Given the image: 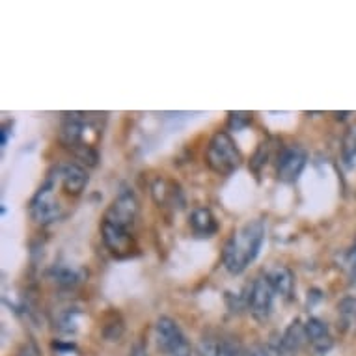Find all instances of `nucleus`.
Segmentation results:
<instances>
[{
	"label": "nucleus",
	"instance_id": "f257e3e1",
	"mask_svg": "<svg viewBox=\"0 0 356 356\" xmlns=\"http://www.w3.org/2000/svg\"><path fill=\"white\" fill-rule=\"evenodd\" d=\"M263 239H265V224L261 218L246 222L245 226L234 232L222 252V263L229 275H241L256 259L261 250Z\"/></svg>",
	"mask_w": 356,
	"mask_h": 356
},
{
	"label": "nucleus",
	"instance_id": "f03ea898",
	"mask_svg": "<svg viewBox=\"0 0 356 356\" xmlns=\"http://www.w3.org/2000/svg\"><path fill=\"white\" fill-rule=\"evenodd\" d=\"M205 161H207L213 172L220 175H229L241 166L243 155H241L239 147H237L234 138L226 131H218L209 140Z\"/></svg>",
	"mask_w": 356,
	"mask_h": 356
},
{
	"label": "nucleus",
	"instance_id": "7ed1b4c3",
	"mask_svg": "<svg viewBox=\"0 0 356 356\" xmlns=\"http://www.w3.org/2000/svg\"><path fill=\"white\" fill-rule=\"evenodd\" d=\"M56 183H58V174L49 175L45 185H41L40 191L30 202V215L40 224H49V222L58 220L62 216V204L54 194Z\"/></svg>",
	"mask_w": 356,
	"mask_h": 356
},
{
	"label": "nucleus",
	"instance_id": "20e7f679",
	"mask_svg": "<svg viewBox=\"0 0 356 356\" xmlns=\"http://www.w3.org/2000/svg\"><path fill=\"white\" fill-rule=\"evenodd\" d=\"M155 338L159 350L166 356H191V345L174 319L161 317L155 325Z\"/></svg>",
	"mask_w": 356,
	"mask_h": 356
},
{
	"label": "nucleus",
	"instance_id": "39448f33",
	"mask_svg": "<svg viewBox=\"0 0 356 356\" xmlns=\"http://www.w3.org/2000/svg\"><path fill=\"white\" fill-rule=\"evenodd\" d=\"M138 211H140V205H138L135 193L133 191H122L116 198L112 200V204L108 205L103 220L111 222V224L120 226V228L133 229L136 218H138Z\"/></svg>",
	"mask_w": 356,
	"mask_h": 356
},
{
	"label": "nucleus",
	"instance_id": "423d86ee",
	"mask_svg": "<svg viewBox=\"0 0 356 356\" xmlns=\"http://www.w3.org/2000/svg\"><path fill=\"white\" fill-rule=\"evenodd\" d=\"M273 298H275V289L265 276H259L248 286V291L245 295L246 308L250 309V314L257 321H265L270 316Z\"/></svg>",
	"mask_w": 356,
	"mask_h": 356
},
{
	"label": "nucleus",
	"instance_id": "0eeeda50",
	"mask_svg": "<svg viewBox=\"0 0 356 356\" xmlns=\"http://www.w3.org/2000/svg\"><path fill=\"white\" fill-rule=\"evenodd\" d=\"M308 155L300 146H286L278 155L276 175L284 183H295L302 174Z\"/></svg>",
	"mask_w": 356,
	"mask_h": 356
},
{
	"label": "nucleus",
	"instance_id": "6e6552de",
	"mask_svg": "<svg viewBox=\"0 0 356 356\" xmlns=\"http://www.w3.org/2000/svg\"><path fill=\"white\" fill-rule=\"evenodd\" d=\"M101 235H103L106 248L116 257H127L136 250L135 237L131 234V229L120 228V226H114L111 222L103 220Z\"/></svg>",
	"mask_w": 356,
	"mask_h": 356
},
{
	"label": "nucleus",
	"instance_id": "1a4fd4ad",
	"mask_svg": "<svg viewBox=\"0 0 356 356\" xmlns=\"http://www.w3.org/2000/svg\"><path fill=\"white\" fill-rule=\"evenodd\" d=\"M56 174H58L60 185L67 196H81L90 181L86 168H82L81 164H64L56 170Z\"/></svg>",
	"mask_w": 356,
	"mask_h": 356
},
{
	"label": "nucleus",
	"instance_id": "9d476101",
	"mask_svg": "<svg viewBox=\"0 0 356 356\" xmlns=\"http://www.w3.org/2000/svg\"><path fill=\"white\" fill-rule=\"evenodd\" d=\"M304 330H306V338H308L312 349L319 353V355H327L328 350L332 349V336L328 332L327 323L319 321L316 317H309L306 325H304Z\"/></svg>",
	"mask_w": 356,
	"mask_h": 356
},
{
	"label": "nucleus",
	"instance_id": "9b49d317",
	"mask_svg": "<svg viewBox=\"0 0 356 356\" xmlns=\"http://www.w3.org/2000/svg\"><path fill=\"white\" fill-rule=\"evenodd\" d=\"M308 341L306 338V330H304V325L300 321H293L289 327L286 328V332L278 341V353L282 356H293L297 355L300 347Z\"/></svg>",
	"mask_w": 356,
	"mask_h": 356
},
{
	"label": "nucleus",
	"instance_id": "f8f14e48",
	"mask_svg": "<svg viewBox=\"0 0 356 356\" xmlns=\"http://www.w3.org/2000/svg\"><path fill=\"white\" fill-rule=\"evenodd\" d=\"M153 198L163 207H181L183 194L179 185L170 179H157L153 183Z\"/></svg>",
	"mask_w": 356,
	"mask_h": 356
},
{
	"label": "nucleus",
	"instance_id": "ddd939ff",
	"mask_svg": "<svg viewBox=\"0 0 356 356\" xmlns=\"http://www.w3.org/2000/svg\"><path fill=\"white\" fill-rule=\"evenodd\" d=\"M191 228H193L194 237H198V239H209V237H213L218 232V224H216V218L213 216V213L209 209L198 207L191 215Z\"/></svg>",
	"mask_w": 356,
	"mask_h": 356
},
{
	"label": "nucleus",
	"instance_id": "4468645a",
	"mask_svg": "<svg viewBox=\"0 0 356 356\" xmlns=\"http://www.w3.org/2000/svg\"><path fill=\"white\" fill-rule=\"evenodd\" d=\"M265 278L269 280V284L273 286L275 293H280L284 297H291L293 286H295V278H293V273L284 265H278L275 269H270Z\"/></svg>",
	"mask_w": 356,
	"mask_h": 356
},
{
	"label": "nucleus",
	"instance_id": "2eb2a0df",
	"mask_svg": "<svg viewBox=\"0 0 356 356\" xmlns=\"http://www.w3.org/2000/svg\"><path fill=\"white\" fill-rule=\"evenodd\" d=\"M338 316L343 328L356 330V298L347 297L338 304Z\"/></svg>",
	"mask_w": 356,
	"mask_h": 356
},
{
	"label": "nucleus",
	"instance_id": "dca6fc26",
	"mask_svg": "<svg viewBox=\"0 0 356 356\" xmlns=\"http://www.w3.org/2000/svg\"><path fill=\"white\" fill-rule=\"evenodd\" d=\"M196 355H198V356H222L220 343H216L215 339L204 338L198 343Z\"/></svg>",
	"mask_w": 356,
	"mask_h": 356
},
{
	"label": "nucleus",
	"instance_id": "f3484780",
	"mask_svg": "<svg viewBox=\"0 0 356 356\" xmlns=\"http://www.w3.org/2000/svg\"><path fill=\"white\" fill-rule=\"evenodd\" d=\"M345 270H347V278H349V286L356 287V245L347 252L345 256Z\"/></svg>",
	"mask_w": 356,
	"mask_h": 356
},
{
	"label": "nucleus",
	"instance_id": "a211bd4d",
	"mask_svg": "<svg viewBox=\"0 0 356 356\" xmlns=\"http://www.w3.org/2000/svg\"><path fill=\"white\" fill-rule=\"evenodd\" d=\"M343 159L347 164H353V161L356 163V135L355 133H349V136L345 138Z\"/></svg>",
	"mask_w": 356,
	"mask_h": 356
},
{
	"label": "nucleus",
	"instance_id": "6ab92c4d",
	"mask_svg": "<svg viewBox=\"0 0 356 356\" xmlns=\"http://www.w3.org/2000/svg\"><path fill=\"white\" fill-rule=\"evenodd\" d=\"M252 122V116L248 112H232L229 114V127L239 131V129L246 127Z\"/></svg>",
	"mask_w": 356,
	"mask_h": 356
},
{
	"label": "nucleus",
	"instance_id": "aec40b11",
	"mask_svg": "<svg viewBox=\"0 0 356 356\" xmlns=\"http://www.w3.org/2000/svg\"><path fill=\"white\" fill-rule=\"evenodd\" d=\"M222 356H248L245 355V350L241 349V345L235 339H224L220 343Z\"/></svg>",
	"mask_w": 356,
	"mask_h": 356
},
{
	"label": "nucleus",
	"instance_id": "412c9836",
	"mask_svg": "<svg viewBox=\"0 0 356 356\" xmlns=\"http://www.w3.org/2000/svg\"><path fill=\"white\" fill-rule=\"evenodd\" d=\"M248 356H273L269 353V349H265L263 345H254L248 353Z\"/></svg>",
	"mask_w": 356,
	"mask_h": 356
},
{
	"label": "nucleus",
	"instance_id": "4be33fe9",
	"mask_svg": "<svg viewBox=\"0 0 356 356\" xmlns=\"http://www.w3.org/2000/svg\"><path fill=\"white\" fill-rule=\"evenodd\" d=\"M8 135H10V125H4V127H2V140H0V144H2V146H6Z\"/></svg>",
	"mask_w": 356,
	"mask_h": 356
},
{
	"label": "nucleus",
	"instance_id": "5701e85b",
	"mask_svg": "<svg viewBox=\"0 0 356 356\" xmlns=\"http://www.w3.org/2000/svg\"><path fill=\"white\" fill-rule=\"evenodd\" d=\"M19 356H35V353L30 349V347H24V349L19 353Z\"/></svg>",
	"mask_w": 356,
	"mask_h": 356
}]
</instances>
